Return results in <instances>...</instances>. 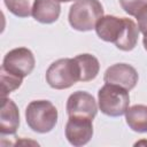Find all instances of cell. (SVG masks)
Segmentation results:
<instances>
[{"label": "cell", "instance_id": "6da1fadb", "mask_svg": "<svg viewBox=\"0 0 147 147\" xmlns=\"http://www.w3.org/2000/svg\"><path fill=\"white\" fill-rule=\"evenodd\" d=\"M95 32L100 39L107 42H114L115 46L124 52L132 51L138 41V25L126 17L114 15L102 16L95 24Z\"/></svg>", "mask_w": 147, "mask_h": 147}, {"label": "cell", "instance_id": "7a4b0ae2", "mask_svg": "<svg viewBox=\"0 0 147 147\" xmlns=\"http://www.w3.org/2000/svg\"><path fill=\"white\" fill-rule=\"evenodd\" d=\"M25 119L32 131L47 133L57 123V109L48 100H34L25 109Z\"/></svg>", "mask_w": 147, "mask_h": 147}, {"label": "cell", "instance_id": "3957f363", "mask_svg": "<svg viewBox=\"0 0 147 147\" xmlns=\"http://www.w3.org/2000/svg\"><path fill=\"white\" fill-rule=\"evenodd\" d=\"M103 16V7L99 0H77L69 9L68 20L77 31H91Z\"/></svg>", "mask_w": 147, "mask_h": 147}, {"label": "cell", "instance_id": "277c9868", "mask_svg": "<svg viewBox=\"0 0 147 147\" xmlns=\"http://www.w3.org/2000/svg\"><path fill=\"white\" fill-rule=\"evenodd\" d=\"M99 109L110 117H118L125 114L130 103L129 91L114 84H105L98 92Z\"/></svg>", "mask_w": 147, "mask_h": 147}, {"label": "cell", "instance_id": "5b68a950", "mask_svg": "<svg viewBox=\"0 0 147 147\" xmlns=\"http://www.w3.org/2000/svg\"><path fill=\"white\" fill-rule=\"evenodd\" d=\"M46 82L52 88H69L79 82V68L75 59H59L46 71Z\"/></svg>", "mask_w": 147, "mask_h": 147}, {"label": "cell", "instance_id": "8992f818", "mask_svg": "<svg viewBox=\"0 0 147 147\" xmlns=\"http://www.w3.org/2000/svg\"><path fill=\"white\" fill-rule=\"evenodd\" d=\"M34 64L36 60L33 53L26 47H18L9 51L5 55L1 68L24 78L32 72Z\"/></svg>", "mask_w": 147, "mask_h": 147}, {"label": "cell", "instance_id": "52a82bcc", "mask_svg": "<svg viewBox=\"0 0 147 147\" xmlns=\"http://www.w3.org/2000/svg\"><path fill=\"white\" fill-rule=\"evenodd\" d=\"M92 118L84 116H69L65 124V138L75 147L86 145L93 136Z\"/></svg>", "mask_w": 147, "mask_h": 147}, {"label": "cell", "instance_id": "ba28073f", "mask_svg": "<svg viewBox=\"0 0 147 147\" xmlns=\"http://www.w3.org/2000/svg\"><path fill=\"white\" fill-rule=\"evenodd\" d=\"M138 79L139 76L137 70L126 63L113 64L106 70L103 75V80L106 84L118 85L127 91L132 90L137 85Z\"/></svg>", "mask_w": 147, "mask_h": 147}, {"label": "cell", "instance_id": "9c48e42d", "mask_svg": "<svg viewBox=\"0 0 147 147\" xmlns=\"http://www.w3.org/2000/svg\"><path fill=\"white\" fill-rule=\"evenodd\" d=\"M65 109L68 116H84L93 119L96 115L98 106L92 94L85 91H77L68 98Z\"/></svg>", "mask_w": 147, "mask_h": 147}, {"label": "cell", "instance_id": "30bf717a", "mask_svg": "<svg viewBox=\"0 0 147 147\" xmlns=\"http://www.w3.org/2000/svg\"><path fill=\"white\" fill-rule=\"evenodd\" d=\"M20 126V111L16 103L8 98H2L0 111V133L15 134Z\"/></svg>", "mask_w": 147, "mask_h": 147}, {"label": "cell", "instance_id": "8fae6325", "mask_svg": "<svg viewBox=\"0 0 147 147\" xmlns=\"http://www.w3.org/2000/svg\"><path fill=\"white\" fill-rule=\"evenodd\" d=\"M61 6L57 0H34L32 7L33 18L42 24H51L57 21Z\"/></svg>", "mask_w": 147, "mask_h": 147}, {"label": "cell", "instance_id": "7c38bea8", "mask_svg": "<svg viewBox=\"0 0 147 147\" xmlns=\"http://www.w3.org/2000/svg\"><path fill=\"white\" fill-rule=\"evenodd\" d=\"M79 68V82L93 80L100 70V63L98 59L92 54H79L74 57Z\"/></svg>", "mask_w": 147, "mask_h": 147}, {"label": "cell", "instance_id": "4fadbf2b", "mask_svg": "<svg viewBox=\"0 0 147 147\" xmlns=\"http://www.w3.org/2000/svg\"><path fill=\"white\" fill-rule=\"evenodd\" d=\"M126 124L131 130L139 133L147 132V106L134 105L125 111Z\"/></svg>", "mask_w": 147, "mask_h": 147}, {"label": "cell", "instance_id": "5bb4252c", "mask_svg": "<svg viewBox=\"0 0 147 147\" xmlns=\"http://www.w3.org/2000/svg\"><path fill=\"white\" fill-rule=\"evenodd\" d=\"M0 80H1V95L2 98H6L9 93H11L13 91L17 90L21 84L23 78L14 75L11 72L6 71L5 69H0Z\"/></svg>", "mask_w": 147, "mask_h": 147}, {"label": "cell", "instance_id": "9a60e30c", "mask_svg": "<svg viewBox=\"0 0 147 147\" xmlns=\"http://www.w3.org/2000/svg\"><path fill=\"white\" fill-rule=\"evenodd\" d=\"M7 9L17 17H29L32 15L34 0H3Z\"/></svg>", "mask_w": 147, "mask_h": 147}, {"label": "cell", "instance_id": "2e32d148", "mask_svg": "<svg viewBox=\"0 0 147 147\" xmlns=\"http://www.w3.org/2000/svg\"><path fill=\"white\" fill-rule=\"evenodd\" d=\"M123 10L130 16H136L138 11L147 5V0H119Z\"/></svg>", "mask_w": 147, "mask_h": 147}, {"label": "cell", "instance_id": "e0dca14e", "mask_svg": "<svg viewBox=\"0 0 147 147\" xmlns=\"http://www.w3.org/2000/svg\"><path fill=\"white\" fill-rule=\"evenodd\" d=\"M134 17L137 18V23H138L137 25L139 31L142 34H146L147 33V5L144 8H141Z\"/></svg>", "mask_w": 147, "mask_h": 147}, {"label": "cell", "instance_id": "ac0fdd59", "mask_svg": "<svg viewBox=\"0 0 147 147\" xmlns=\"http://www.w3.org/2000/svg\"><path fill=\"white\" fill-rule=\"evenodd\" d=\"M142 44H144V47H145V49L147 51V33H146V34H144V39H142Z\"/></svg>", "mask_w": 147, "mask_h": 147}, {"label": "cell", "instance_id": "d6986e66", "mask_svg": "<svg viewBox=\"0 0 147 147\" xmlns=\"http://www.w3.org/2000/svg\"><path fill=\"white\" fill-rule=\"evenodd\" d=\"M59 2H70V1H74V0H57ZM77 1V0H76Z\"/></svg>", "mask_w": 147, "mask_h": 147}]
</instances>
